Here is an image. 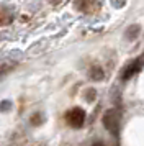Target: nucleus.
Wrapping results in <instances>:
<instances>
[{
  "label": "nucleus",
  "instance_id": "obj_10",
  "mask_svg": "<svg viewBox=\"0 0 144 146\" xmlns=\"http://www.w3.org/2000/svg\"><path fill=\"white\" fill-rule=\"evenodd\" d=\"M93 146H103V145H102V143H95Z\"/></svg>",
  "mask_w": 144,
  "mask_h": 146
},
{
  "label": "nucleus",
  "instance_id": "obj_7",
  "mask_svg": "<svg viewBox=\"0 0 144 146\" xmlns=\"http://www.w3.org/2000/svg\"><path fill=\"white\" fill-rule=\"evenodd\" d=\"M10 20H12L10 15H7L5 12H0V25H7V23H10Z\"/></svg>",
  "mask_w": 144,
  "mask_h": 146
},
{
  "label": "nucleus",
  "instance_id": "obj_6",
  "mask_svg": "<svg viewBox=\"0 0 144 146\" xmlns=\"http://www.w3.org/2000/svg\"><path fill=\"white\" fill-rule=\"evenodd\" d=\"M93 2L95 0H75V5H77V8L84 10V12H90Z\"/></svg>",
  "mask_w": 144,
  "mask_h": 146
},
{
  "label": "nucleus",
  "instance_id": "obj_2",
  "mask_svg": "<svg viewBox=\"0 0 144 146\" xmlns=\"http://www.w3.org/2000/svg\"><path fill=\"white\" fill-rule=\"evenodd\" d=\"M65 120H67V123L72 128H80L85 121V112L82 108L75 107V108H72V110H69V112L65 113Z\"/></svg>",
  "mask_w": 144,
  "mask_h": 146
},
{
  "label": "nucleus",
  "instance_id": "obj_11",
  "mask_svg": "<svg viewBox=\"0 0 144 146\" xmlns=\"http://www.w3.org/2000/svg\"><path fill=\"white\" fill-rule=\"evenodd\" d=\"M52 2H54V3H57V2H59V0H52Z\"/></svg>",
  "mask_w": 144,
  "mask_h": 146
},
{
  "label": "nucleus",
  "instance_id": "obj_9",
  "mask_svg": "<svg viewBox=\"0 0 144 146\" xmlns=\"http://www.w3.org/2000/svg\"><path fill=\"white\" fill-rule=\"evenodd\" d=\"M7 105H8V102H3L2 104V110H7Z\"/></svg>",
  "mask_w": 144,
  "mask_h": 146
},
{
  "label": "nucleus",
  "instance_id": "obj_5",
  "mask_svg": "<svg viewBox=\"0 0 144 146\" xmlns=\"http://www.w3.org/2000/svg\"><path fill=\"white\" fill-rule=\"evenodd\" d=\"M139 31H141V27H139V25H131V27L126 30L124 36H126L128 41H133V40H136L137 36H139Z\"/></svg>",
  "mask_w": 144,
  "mask_h": 146
},
{
  "label": "nucleus",
  "instance_id": "obj_4",
  "mask_svg": "<svg viewBox=\"0 0 144 146\" xmlns=\"http://www.w3.org/2000/svg\"><path fill=\"white\" fill-rule=\"evenodd\" d=\"M89 77H90L92 80H102L105 77V72L103 69L100 66H93L90 67V71H89Z\"/></svg>",
  "mask_w": 144,
  "mask_h": 146
},
{
  "label": "nucleus",
  "instance_id": "obj_1",
  "mask_svg": "<svg viewBox=\"0 0 144 146\" xmlns=\"http://www.w3.org/2000/svg\"><path fill=\"white\" fill-rule=\"evenodd\" d=\"M120 120H121L120 110L118 108H110L103 115V126L111 135H118V131H120Z\"/></svg>",
  "mask_w": 144,
  "mask_h": 146
},
{
  "label": "nucleus",
  "instance_id": "obj_3",
  "mask_svg": "<svg viewBox=\"0 0 144 146\" xmlns=\"http://www.w3.org/2000/svg\"><path fill=\"white\" fill-rule=\"evenodd\" d=\"M141 64H143V61H141V59H136V61H133V62H129L128 66L124 67L123 76H121V77H123L124 80L129 79V77H133V76H134V74L141 69Z\"/></svg>",
  "mask_w": 144,
  "mask_h": 146
},
{
  "label": "nucleus",
  "instance_id": "obj_8",
  "mask_svg": "<svg viewBox=\"0 0 144 146\" xmlns=\"http://www.w3.org/2000/svg\"><path fill=\"white\" fill-rule=\"evenodd\" d=\"M85 99L89 100V102H92V100L95 99V90H92V89L90 90H87V97H85Z\"/></svg>",
  "mask_w": 144,
  "mask_h": 146
}]
</instances>
